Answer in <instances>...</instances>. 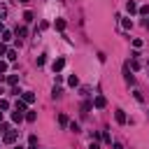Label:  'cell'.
<instances>
[{
  "label": "cell",
  "mask_w": 149,
  "mask_h": 149,
  "mask_svg": "<svg viewBox=\"0 0 149 149\" xmlns=\"http://www.w3.org/2000/svg\"><path fill=\"white\" fill-rule=\"evenodd\" d=\"M16 137H19V130H7L2 140H5V144H14V142H16Z\"/></svg>",
  "instance_id": "obj_1"
},
{
  "label": "cell",
  "mask_w": 149,
  "mask_h": 149,
  "mask_svg": "<svg viewBox=\"0 0 149 149\" xmlns=\"http://www.w3.org/2000/svg\"><path fill=\"white\" fill-rule=\"evenodd\" d=\"M21 100H23L26 105H33V102H35V93H33V91H23V93H21Z\"/></svg>",
  "instance_id": "obj_2"
},
{
  "label": "cell",
  "mask_w": 149,
  "mask_h": 149,
  "mask_svg": "<svg viewBox=\"0 0 149 149\" xmlns=\"http://www.w3.org/2000/svg\"><path fill=\"white\" fill-rule=\"evenodd\" d=\"M63 68H65V58H56V61L51 63V70H54V72H61Z\"/></svg>",
  "instance_id": "obj_3"
},
{
  "label": "cell",
  "mask_w": 149,
  "mask_h": 149,
  "mask_svg": "<svg viewBox=\"0 0 149 149\" xmlns=\"http://www.w3.org/2000/svg\"><path fill=\"white\" fill-rule=\"evenodd\" d=\"M105 105H107V100H105V95H95V98H93V107H95V109H102Z\"/></svg>",
  "instance_id": "obj_4"
},
{
  "label": "cell",
  "mask_w": 149,
  "mask_h": 149,
  "mask_svg": "<svg viewBox=\"0 0 149 149\" xmlns=\"http://www.w3.org/2000/svg\"><path fill=\"white\" fill-rule=\"evenodd\" d=\"M137 9H140V7L135 5V0H128V2H126V12H128V14H135Z\"/></svg>",
  "instance_id": "obj_5"
},
{
  "label": "cell",
  "mask_w": 149,
  "mask_h": 149,
  "mask_svg": "<svg viewBox=\"0 0 149 149\" xmlns=\"http://www.w3.org/2000/svg\"><path fill=\"white\" fill-rule=\"evenodd\" d=\"M130 68H133V70H140V68H142V63H140L137 54H133V56H130Z\"/></svg>",
  "instance_id": "obj_6"
},
{
  "label": "cell",
  "mask_w": 149,
  "mask_h": 149,
  "mask_svg": "<svg viewBox=\"0 0 149 149\" xmlns=\"http://www.w3.org/2000/svg\"><path fill=\"white\" fill-rule=\"evenodd\" d=\"M23 119H26V116H23V112H16V109L12 112V121H14V123H21Z\"/></svg>",
  "instance_id": "obj_7"
},
{
  "label": "cell",
  "mask_w": 149,
  "mask_h": 149,
  "mask_svg": "<svg viewBox=\"0 0 149 149\" xmlns=\"http://www.w3.org/2000/svg\"><path fill=\"white\" fill-rule=\"evenodd\" d=\"M114 119H116V123H126V114H123V109H116Z\"/></svg>",
  "instance_id": "obj_8"
},
{
  "label": "cell",
  "mask_w": 149,
  "mask_h": 149,
  "mask_svg": "<svg viewBox=\"0 0 149 149\" xmlns=\"http://www.w3.org/2000/svg\"><path fill=\"white\" fill-rule=\"evenodd\" d=\"M123 74H126V81H128V84H135V77L130 74V70H128V65L123 68Z\"/></svg>",
  "instance_id": "obj_9"
},
{
  "label": "cell",
  "mask_w": 149,
  "mask_h": 149,
  "mask_svg": "<svg viewBox=\"0 0 149 149\" xmlns=\"http://www.w3.org/2000/svg\"><path fill=\"white\" fill-rule=\"evenodd\" d=\"M0 79H5V81H7L9 86H14V84L19 81V77H16V74H9V77H0Z\"/></svg>",
  "instance_id": "obj_10"
},
{
  "label": "cell",
  "mask_w": 149,
  "mask_h": 149,
  "mask_svg": "<svg viewBox=\"0 0 149 149\" xmlns=\"http://www.w3.org/2000/svg\"><path fill=\"white\" fill-rule=\"evenodd\" d=\"M68 84H70V86L74 88V86L79 84V79H77V74H70V77H68Z\"/></svg>",
  "instance_id": "obj_11"
},
{
  "label": "cell",
  "mask_w": 149,
  "mask_h": 149,
  "mask_svg": "<svg viewBox=\"0 0 149 149\" xmlns=\"http://www.w3.org/2000/svg\"><path fill=\"white\" fill-rule=\"evenodd\" d=\"M58 30H65V19H56V23H54Z\"/></svg>",
  "instance_id": "obj_12"
},
{
  "label": "cell",
  "mask_w": 149,
  "mask_h": 149,
  "mask_svg": "<svg viewBox=\"0 0 149 149\" xmlns=\"http://www.w3.org/2000/svg\"><path fill=\"white\" fill-rule=\"evenodd\" d=\"M26 107H28V105H26L23 100H16V112H26Z\"/></svg>",
  "instance_id": "obj_13"
},
{
  "label": "cell",
  "mask_w": 149,
  "mask_h": 149,
  "mask_svg": "<svg viewBox=\"0 0 149 149\" xmlns=\"http://www.w3.org/2000/svg\"><path fill=\"white\" fill-rule=\"evenodd\" d=\"M26 33H28V30H26L23 26H19V28H16V37H26Z\"/></svg>",
  "instance_id": "obj_14"
},
{
  "label": "cell",
  "mask_w": 149,
  "mask_h": 149,
  "mask_svg": "<svg viewBox=\"0 0 149 149\" xmlns=\"http://www.w3.org/2000/svg\"><path fill=\"white\" fill-rule=\"evenodd\" d=\"M16 56H19V54H16L14 49H9V51H7V61H16Z\"/></svg>",
  "instance_id": "obj_15"
},
{
  "label": "cell",
  "mask_w": 149,
  "mask_h": 149,
  "mask_svg": "<svg viewBox=\"0 0 149 149\" xmlns=\"http://www.w3.org/2000/svg\"><path fill=\"white\" fill-rule=\"evenodd\" d=\"M137 12H140V14H142V16H149V5H142V7H140V9H137Z\"/></svg>",
  "instance_id": "obj_16"
},
{
  "label": "cell",
  "mask_w": 149,
  "mask_h": 149,
  "mask_svg": "<svg viewBox=\"0 0 149 149\" xmlns=\"http://www.w3.org/2000/svg\"><path fill=\"white\" fill-rule=\"evenodd\" d=\"M5 16H7V5H2V2H0V21H2Z\"/></svg>",
  "instance_id": "obj_17"
},
{
  "label": "cell",
  "mask_w": 149,
  "mask_h": 149,
  "mask_svg": "<svg viewBox=\"0 0 149 149\" xmlns=\"http://www.w3.org/2000/svg\"><path fill=\"white\" fill-rule=\"evenodd\" d=\"M23 21H33V12H30V9L23 12Z\"/></svg>",
  "instance_id": "obj_18"
},
{
  "label": "cell",
  "mask_w": 149,
  "mask_h": 149,
  "mask_svg": "<svg viewBox=\"0 0 149 149\" xmlns=\"http://www.w3.org/2000/svg\"><path fill=\"white\" fill-rule=\"evenodd\" d=\"M58 123H61V126H68V116H65V114H58Z\"/></svg>",
  "instance_id": "obj_19"
},
{
  "label": "cell",
  "mask_w": 149,
  "mask_h": 149,
  "mask_svg": "<svg viewBox=\"0 0 149 149\" xmlns=\"http://www.w3.org/2000/svg\"><path fill=\"white\" fill-rule=\"evenodd\" d=\"M121 26H123V28H133V21H128V19H121Z\"/></svg>",
  "instance_id": "obj_20"
},
{
  "label": "cell",
  "mask_w": 149,
  "mask_h": 149,
  "mask_svg": "<svg viewBox=\"0 0 149 149\" xmlns=\"http://www.w3.org/2000/svg\"><path fill=\"white\" fill-rule=\"evenodd\" d=\"M9 40H12V33L5 30V33H2V42H9Z\"/></svg>",
  "instance_id": "obj_21"
},
{
  "label": "cell",
  "mask_w": 149,
  "mask_h": 149,
  "mask_svg": "<svg viewBox=\"0 0 149 149\" xmlns=\"http://www.w3.org/2000/svg\"><path fill=\"white\" fill-rule=\"evenodd\" d=\"M35 119H37L35 112H28V114H26V121H35Z\"/></svg>",
  "instance_id": "obj_22"
},
{
  "label": "cell",
  "mask_w": 149,
  "mask_h": 149,
  "mask_svg": "<svg viewBox=\"0 0 149 149\" xmlns=\"http://www.w3.org/2000/svg\"><path fill=\"white\" fill-rule=\"evenodd\" d=\"M28 144L35 147V144H37V135H30V137H28Z\"/></svg>",
  "instance_id": "obj_23"
},
{
  "label": "cell",
  "mask_w": 149,
  "mask_h": 149,
  "mask_svg": "<svg viewBox=\"0 0 149 149\" xmlns=\"http://www.w3.org/2000/svg\"><path fill=\"white\" fill-rule=\"evenodd\" d=\"M0 109H9V102L5 98H0Z\"/></svg>",
  "instance_id": "obj_24"
},
{
  "label": "cell",
  "mask_w": 149,
  "mask_h": 149,
  "mask_svg": "<svg viewBox=\"0 0 149 149\" xmlns=\"http://www.w3.org/2000/svg\"><path fill=\"white\" fill-rule=\"evenodd\" d=\"M7 51H9V49L5 47V42H0V56H7Z\"/></svg>",
  "instance_id": "obj_25"
},
{
  "label": "cell",
  "mask_w": 149,
  "mask_h": 149,
  "mask_svg": "<svg viewBox=\"0 0 149 149\" xmlns=\"http://www.w3.org/2000/svg\"><path fill=\"white\" fill-rule=\"evenodd\" d=\"M2 72H7V61H0V77H2Z\"/></svg>",
  "instance_id": "obj_26"
},
{
  "label": "cell",
  "mask_w": 149,
  "mask_h": 149,
  "mask_svg": "<svg viewBox=\"0 0 149 149\" xmlns=\"http://www.w3.org/2000/svg\"><path fill=\"white\" fill-rule=\"evenodd\" d=\"M44 63H47V56H37V65H40V68H42V65H44Z\"/></svg>",
  "instance_id": "obj_27"
},
{
  "label": "cell",
  "mask_w": 149,
  "mask_h": 149,
  "mask_svg": "<svg viewBox=\"0 0 149 149\" xmlns=\"http://www.w3.org/2000/svg\"><path fill=\"white\" fill-rule=\"evenodd\" d=\"M91 105H93V102H88V100H86V102H84V105H81V109H84V114H86V112H88V109H91Z\"/></svg>",
  "instance_id": "obj_28"
},
{
  "label": "cell",
  "mask_w": 149,
  "mask_h": 149,
  "mask_svg": "<svg viewBox=\"0 0 149 149\" xmlns=\"http://www.w3.org/2000/svg\"><path fill=\"white\" fill-rule=\"evenodd\" d=\"M68 126H70V130H74V133H79V123H74V121H72V123H68Z\"/></svg>",
  "instance_id": "obj_29"
},
{
  "label": "cell",
  "mask_w": 149,
  "mask_h": 149,
  "mask_svg": "<svg viewBox=\"0 0 149 149\" xmlns=\"http://www.w3.org/2000/svg\"><path fill=\"white\" fill-rule=\"evenodd\" d=\"M88 149H100V144H98V142H91V147H88Z\"/></svg>",
  "instance_id": "obj_30"
},
{
  "label": "cell",
  "mask_w": 149,
  "mask_h": 149,
  "mask_svg": "<svg viewBox=\"0 0 149 149\" xmlns=\"http://www.w3.org/2000/svg\"><path fill=\"white\" fill-rule=\"evenodd\" d=\"M112 149H123V147H121L119 142H114V144H112Z\"/></svg>",
  "instance_id": "obj_31"
},
{
  "label": "cell",
  "mask_w": 149,
  "mask_h": 149,
  "mask_svg": "<svg viewBox=\"0 0 149 149\" xmlns=\"http://www.w3.org/2000/svg\"><path fill=\"white\" fill-rule=\"evenodd\" d=\"M0 33H5V28H2V21H0Z\"/></svg>",
  "instance_id": "obj_32"
},
{
  "label": "cell",
  "mask_w": 149,
  "mask_h": 149,
  "mask_svg": "<svg viewBox=\"0 0 149 149\" xmlns=\"http://www.w3.org/2000/svg\"><path fill=\"white\" fill-rule=\"evenodd\" d=\"M14 149H23V147H21V144H16V147H14Z\"/></svg>",
  "instance_id": "obj_33"
},
{
  "label": "cell",
  "mask_w": 149,
  "mask_h": 149,
  "mask_svg": "<svg viewBox=\"0 0 149 149\" xmlns=\"http://www.w3.org/2000/svg\"><path fill=\"white\" fill-rule=\"evenodd\" d=\"M2 93H5V91H2V86H0V95H2Z\"/></svg>",
  "instance_id": "obj_34"
},
{
  "label": "cell",
  "mask_w": 149,
  "mask_h": 149,
  "mask_svg": "<svg viewBox=\"0 0 149 149\" xmlns=\"http://www.w3.org/2000/svg\"><path fill=\"white\" fill-rule=\"evenodd\" d=\"M19 2H23V5H26V2H28V0H19Z\"/></svg>",
  "instance_id": "obj_35"
},
{
  "label": "cell",
  "mask_w": 149,
  "mask_h": 149,
  "mask_svg": "<svg viewBox=\"0 0 149 149\" xmlns=\"http://www.w3.org/2000/svg\"><path fill=\"white\" fill-rule=\"evenodd\" d=\"M0 123H2V112H0Z\"/></svg>",
  "instance_id": "obj_36"
},
{
  "label": "cell",
  "mask_w": 149,
  "mask_h": 149,
  "mask_svg": "<svg viewBox=\"0 0 149 149\" xmlns=\"http://www.w3.org/2000/svg\"><path fill=\"white\" fill-rule=\"evenodd\" d=\"M147 68H149V63H147Z\"/></svg>",
  "instance_id": "obj_37"
}]
</instances>
